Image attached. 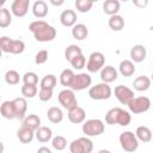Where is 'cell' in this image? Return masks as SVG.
<instances>
[{"instance_id": "1", "label": "cell", "mask_w": 153, "mask_h": 153, "mask_svg": "<svg viewBox=\"0 0 153 153\" xmlns=\"http://www.w3.org/2000/svg\"><path fill=\"white\" fill-rule=\"evenodd\" d=\"M29 30L33 33L37 42H51L56 37V29L44 20H35L30 23Z\"/></svg>"}, {"instance_id": "2", "label": "cell", "mask_w": 153, "mask_h": 153, "mask_svg": "<svg viewBox=\"0 0 153 153\" xmlns=\"http://www.w3.org/2000/svg\"><path fill=\"white\" fill-rule=\"evenodd\" d=\"M82 133L86 136H99L100 134L104 133L105 126L104 122L99 118H91L84 122L82 124Z\"/></svg>"}, {"instance_id": "3", "label": "cell", "mask_w": 153, "mask_h": 153, "mask_svg": "<svg viewBox=\"0 0 153 153\" xmlns=\"http://www.w3.org/2000/svg\"><path fill=\"white\" fill-rule=\"evenodd\" d=\"M111 93H112L111 87L109 86V84H105V82H100L94 86H91L88 90V96L93 100L109 99L111 97Z\"/></svg>"}, {"instance_id": "4", "label": "cell", "mask_w": 153, "mask_h": 153, "mask_svg": "<svg viewBox=\"0 0 153 153\" xmlns=\"http://www.w3.org/2000/svg\"><path fill=\"white\" fill-rule=\"evenodd\" d=\"M118 140H120L122 149L128 152V153L135 152L137 149V147H139V141H137V139H136V136H135V134L133 131L126 130V131L121 133Z\"/></svg>"}, {"instance_id": "5", "label": "cell", "mask_w": 153, "mask_h": 153, "mask_svg": "<svg viewBox=\"0 0 153 153\" xmlns=\"http://www.w3.org/2000/svg\"><path fill=\"white\" fill-rule=\"evenodd\" d=\"M92 151H93V142L86 136L75 139L69 143L71 153H91Z\"/></svg>"}, {"instance_id": "6", "label": "cell", "mask_w": 153, "mask_h": 153, "mask_svg": "<svg viewBox=\"0 0 153 153\" xmlns=\"http://www.w3.org/2000/svg\"><path fill=\"white\" fill-rule=\"evenodd\" d=\"M129 111L133 114H142L149 110L151 108V99L145 96L140 97H134L129 103H128Z\"/></svg>"}, {"instance_id": "7", "label": "cell", "mask_w": 153, "mask_h": 153, "mask_svg": "<svg viewBox=\"0 0 153 153\" xmlns=\"http://www.w3.org/2000/svg\"><path fill=\"white\" fill-rule=\"evenodd\" d=\"M105 57L100 51H93L88 56V60L86 62V68L90 73H96L100 71L104 67Z\"/></svg>"}, {"instance_id": "8", "label": "cell", "mask_w": 153, "mask_h": 153, "mask_svg": "<svg viewBox=\"0 0 153 153\" xmlns=\"http://www.w3.org/2000/svg\"><path fill=\"white\" fill-rule=\"evenodd\" d=\"M57 99H59V103L62 105V108L67 110L78 105V100L74 94V91H72L71 88H65L60 91V93L57 94Z\"/></svg>"}, {"instance_id": "9", "label": "cell", "mask_w": 153, "mask_h": 153, "mask_svg": "<svg viewBox=\"0 0 153 153\" xmlns=\"http://www.w3.org/2000/svg\"><path fill=\"white\" fill-rule=\"evenodd\" d=\"M92 84V78L90 74L87 73H79V74H75L74 78H73V81L69 86V88L72 91H81V90H85L87 87H90Z\"/></svg>"}, {"instance_id": "10", "label": "cell", "mask_w": 153, "mask_h": 153, "mask_svg": "<svg viewBox=\"0 0 153 153\" xmlns=\"http://www.w3.org/2000/svg\"><path fill=\"white\" fill-rule=\"evenodd\" d=\"M115 97L122 105H128V103L134 98V92L127 86L118 85L115 87Z\"/></svg>"}, {"instance_id": "11", "label": "cell", "mask_w": 153, "mask_h": 153, "mask_svg": "<svg viewBox=\"0 0 153 153\" xmlns=\"http://www.w3.org/2000/svg\"><path fill=\"white\" fill-rule=\"evenodd\" d=\"M30 6V0H14L11 5V13L18 18L26 16Z\"/></svg>"}, {"instance_id": "12", "label": "cell", "mask_w": 153, "mask_h": 153, "mask_svg": "<svg viewBox=\"0 0 153 153\" xmlns=\"http://www.w3.org/2000/svg\"><path fill=\"white\" fill-rule=\"evenodd\" d=\"M13 106H14V114L17 120H24L26 110H27V103L24 97H17L13 100Z\"/></svg>"}, {"instance_id": "13", "label": "cell", "mask_w": 153, "mask_h": 153, "mask_svg": "<svg viewBox=\"0 0 153 153\" xmlns=\"http://www.w3.org/2000/svg\"><path fill=\"white\" fill-rule=\"evenodd\" d=\"M85 118H86V112L81 106L76 105L68 110V120L72 123H74V124L82 123L85 121Z\"/></svg>"}, {"instance_id": "14", "label": "cell", "mask_w": 153, "mask_h": 153, "mask_svg": "<svg viewBox=\"0 0 153 153\" xmlns=\"http://www.w3.org/2000/svg\"><path fill=\"white\" fill-rule=\"evenodd\" d=\"M76 13L73 10H65L60 14V23L66 27H73L76 24Z\"/></svg>"}, {"instance_id": "15", "label": "cell", "mask_w": 153, "mask_h": 153, "mask_svg": "<svg viewBox=\"0 0 153 153\" xmlns=\"http://www.w3.org/2000/svg\"><path fill=\"white\" fill-rule=\"evenodd\" d=\"M147 56V50L142 44H135L130 49V61L131 62H142Z\"/></svg>"}, {"instance_id": "16", "label": "cell", "mask_w": 153, "mask_h": 153, "mask_svg": "<svg viewBox=\"0 0 153 153\" xmlns=\"http://www.w3.org/2000/svg\"><path fill=\"white\" fill-rule=\"evenodd\" d=\"M100 79L105 84H110L117 79V71L112 66H105L100 69Z\"/></svg>"}, {"instance_id": "17", "label": "cell", "mask_w": 153, "mask_h": 153, "mask_svg": "<svg viewBox=\"0 0 153 153\" xmlns=\"http://www.w3.org/2000/svg\"><path fill=\"white\" fill-rule=\"evenodd\" d=\"M35 136H36L37 141H39L42 143H45V142H49L53 139V131L49 127L41 126L37 130H35Z\"/></svg>"}, {"instance_id": "18", "label": "cell", "mask_w": 153, "mask_h": 153, "mask_svg": "<svg viewBox=\"0 0 153 153\" xmlns=\"http://www.w3.org/2000/svg\"><path fill=\"white\" fill-rule=\"evenodd\" d=\"M0 114H1V116H2L4 118H6V120H13V118H16L13 102H12V100H5V102L0 105Z\"/></svg>"}, {"instance_id": "19", "label": "cell", "mask_w": 153, "mask_h": 153, "mask_svg": "<svg viewBox=\"0 0 153 153\" xmlns=\"http://www.w3.org/2000/svg\"><path fill=\"white\" fill-rule=\"evenodd\" d=\"M32 13L36 18H44L48 14V5L43 0H37L32 5Z\"/></svg>"}, {"instance_id": "20", "label": "cell", "mask_w": 153, "mask_h": 153, "mask_svg": "<svg viewBox=\"0 0 153 153\" xmlns=\"http://www.w3.org/2000/svg\"><path fill=\"white\" fill-rule=\"evenodd\" d=\"M22 126L23 127H26V128H29V129H31V130L35 131V130H37L41 127V118L37 115H35V114L27 115V116L24 117Z\"/></svg>"}, {"instance_id": "21", "label": "cell", "mask_w": 153, "mask_h": 153, "mask_svg": "<svg viewBox=\"0 0 153 153\" xmlns=\"http://www.w3.org/2000/svg\"><path fill=\"white\" fill-rule=\"evenodd\" d=\"M33 136H35V131L23 126L17 131V137L22 143H30L33 140Z\"/></svg>"}, {"instance_id": "22", "label": "cell", "mask_w": 153, "mask_h": 153, "mask_svg": "<svg viewBox=\"0 0 153 153\" xmlns=\"http://www.w3.org/2000/svg\"><path fill=\"white\" fill-rule=\"evenodd\" d=\"M135 136L137 139V141H141L143 143H147L152 140V131L148 127L146 126H140L136 128V131H135Z\"/></svg>"}, {"instance_id": "23", "label": "cell", "mask_w": 153, "mask_h": 153, "mask_svg": "<svg viewBox=\"0 0 153 153\" xmlns=\"http://www.w3.org/2000/svg\"><path fill=\"white\" fill-rule=\"evenodd\" d=\"M120 1L117 0H105L103 2V11L108 16H115L120 11Z\"/></svg>"}, {"instance_id": "24", "label": "cell", "mask_w": 153, "mask_h": 153, "mask_svg": "<svg viewBox=\"0 0 153 153\" xmlns=\"http://www.w3.org/2000/svg\"><path fill=\"white\" fill-rule=\"evenodd\" d=\"M87 35H88V29L85 24H81V23L75 24L72 29V36L78 41H84L87 37Z\"/></svg>"}, {"instance_id": "25", "label": "cell", "mask_w": 153, "mask_h": 153, "mask_svg": "<svg viewBox=\"0 0 153 153\" xmlns=\"http://www.w3.org/2000/svg\"><path fill=\"white\" fill-rule=\"evenodd\" d=\"M47 117H48V120H49L51 123L57 124V123L62 122V120H63V112H62V110H61L60 108H57V106H51V108H49L48 111H47Z\"/></svg>"}, {"instance_id": "26", "label": "cell", "mask_w": 153, "mask_h": 153, "mask_svg": "<svg viewBox=\"0 0 153 153\" xmlns=\"http://www.w3.org/2000/svg\"><path fill=\"white\" fill-rule=\"evenodd\" d=\"M133 86L136 91L139 92H142V91H147L151 86V79L147 76V75H140L137 76L134 82H133Z\"/></svg>"}, {"instance_id": "27", "label": "cell", "mask_w": 153, "mask_h": 153, "mask_svg": "<svg viewBox=\"0 0 153 153\" xmlns=\"http://www.w3.org/2000/svg\"><path fill=\"white\" fill-rule=\"evenodd\" d=\"M118 69H120V73L123 76H131L135 73L134 62H131L130 60H123V61H121V63L118 66Z\"/></svg>"}, {"instance_id": "28", "label": "cell", "mask_w": 153, "mask_h": 153, "mask_svg": "<svg viewBox=\"0 0 153 153\" xmlns=\"http://www.w3.org/2000/svg\"><path fill=\"white\" fill-rule=\"evenodd\" d=\"M109 27L114 31H121L123 27H124V19L122 16L120 14H115V16H111L109 18Z\"/></svg>"}, {"instance_id": "29", "label": "cell", "mask_w": 153, "mask_h": 153, "mask_svg": "<svg viewBox=\"0 0 153 153\" xmlns=\"http://www.w3.org/2000/svg\"><path fill=\"white\" fill-rule=\"evenodd\" d=\"M56 82H57V79L54 74H47L42 78L39 87L43 90H54L56 86Z\"/></svg>"}, {"instance_id": "30", "label": "cell", "mask_w": 153, "mask_h": 153, "mask_svg": "<svg viewBox=\"0 0 153 153\" xmlns=\"http://www.w3.org/2000/svg\"><path fill=\"white\" fill-rule=\"evenodd\" d=\"M130 122H131V115L128 111L123 110L122 108H118L117 116H116V124H120L122 127H126Z\"/></svg>"}, {"instance_id": "31", "label": "cell", "mask_w": 153, "mask_h": 153, "mask_svg": "<svg viewBox=\"0 0 153 153\" xmlns=\"http://www.w3.org/2000/svg\"><path fill=\"white\" fill-rule=\"evenodd\" d=\"M74 72L72 71V69H69V68H66V69H63L62 72H61V74H60V84L62 85V86H65V87H69L71 86V84H72V81H73V78H74Z\"/></svg>"}, {"instance_id": "32", "label": "cell", "mask_w": 153, "mask_h": 153, "mask_svg": "<svg viewBox=\"0 0 153 153\" xmlns=\"http://www.w3.org/2000/svg\"><path fill=\"white\" fill-rule=\"evenodd\" d=\"M12 23V14L10 12V10L2 7L0 8V27L6 29L11 25Z\"/></svg>"}, {"instance_id": "33", "label": "cell", "mask_w": 153, "mask_h": 153, "mask_svg": "<svg viewBox=\"0 0 153 153\" xmlns=\"http://www.w3.org/2000/svg\"><path fill=\"white\" fill-rule=\"evenodd\" d=\"M81 54H82V51H81V48H80L79 45H76V44H71V45H68V47L66 48V50H65V59L69 62L73 57L78 56V55H81Z\"/></svg>"}, {"instance_id": "34", "label": "cell", "mask_w": 153, "mask_h": 153, "mask_svg": "<svg viewBox=\"0 0 153 153\" xmlns=\"http://www.w3.org/2000/svg\"><path fill=\"white\" fill-rule=\"evenodd\" d=\"M19 80H20V75L14 69H10L5 73V81L8 85H17L19 82Z\"/></svg>"}, {"instance_id": "35", "label": "cell", "mask_w": 153, "mask_h": 153, "mask_svg": "<svg viewBox=\"0 0 153 153\" xmlns=\"http://www.w3.org/2000/svg\"><path fill=\"white\" fill-rule=\"evenodd\" d=\"M74 5H75L76 11H79L80 13H86L92 8L93 2L90 0H76L74 2Z\"/></svg>"}, {"instance_id": "36", "label": "cell", "mask_w": 153, "mask_h": 153, "mask_svg": "<svg viewBox=\"0 0 153 153\" xmlns=\"http://www.w3.org/2000/svg\"><path fill=\"white\" fill-rule=\"evenodd\" d=\"M51 146L56 149V151H63L66 147H67V140L65 136H61V135H57V136H54L51 139Z\"/></svg>"}, {"instance_id": "37", "label": "cell", "mask_w": 153, "mask_h": 153, "mask_svg": "<svg viewBox=\"0 0 153 153\" xmlns=\"http://www.w3.org/2000/svg\"><path fill=\"white\" fill-rule=\"evenodd\" d=\"M25 50V43L22 39H12L11 43V49L10 53L11 54H22Z\"/></svg>"}, {"instance_id": "38", "label": "cell", "mask_w": 153, "mask_h": 153, "mask_svg": "<svg viewBox=\"0 0 153 153\" xmlns=\"http://www.w3.org/2000/svg\"><path fill=\"white\" fill-rule=\"evenodd\" d=\"M69 63L72 65V67H73L74 69L80 71V69H82V68L86 66V57H85L82 54H81V55H78V56L73 57V59L69 61Z\"/></svg>"}, {"instance_id": "39", "label": "cell", "mask_w": 153, "mask_h": 153, "mask_svg": "<svg viewBox=\"0 0 153 153\" xmlns=\"http://www.w3.org/2000/svg\"><path fill=\"white\" fill-rule=\"evenodd\" d=\"M23 82H24V85L37 86V84H38V75L35 72H26L23 75Z\"/></svg>"}, {"instance_id": "40", "label": "cell", "mask_w": 153, "mask_h": 153, "mask_svg": "<svg viewBox=\"0 0 153 153\" xmlns=\"http://www.w3.org/2000/svg\"><path fill=\"white\" fill-rule=\"evenodd\" d=\"M22 96L26 99V98H33L37 94V86H32V85H23L22 88Z\"/></svg>"}, {"instance_id": "41", "label": "cell", "mask_w": 153, "mask_h": 153, "mask_svg": "<svg viewBox=\"0 0 153 153\" xmlns=\"http://www.w3.org/2000/svg\"><path fill=\"white\" fill-rule=\"evenodd\" d=\"M12 39H13V38H11V37H8V36H2V37H0V50H1L2 53H10Z\"/></svg>"}, {"instance_id": "42", "label": "cell", "mask_w": 153, "mask_h": 153, "mask_svg": "<svg viewBox=\"0 0 153 153\" xmlns=\"http://www.w3.org/2000/svg\"><path fill=\"white\" fill-rule=\"evenodd\" d=\"M118 108L110 109L105 115V123L106 124H116V116H117Z\"/></svg>"}, {"instance_id": "43", "label": "cell", "mask_w": 153, "mask_h": 153, "mask_svg": "<svg viewBox=\"0 0 153 153\" xmlns=\"http://www.w3.org/2000/svg\"><path fill=\"white\" fill-rule=\"evenodd\" d=\"M47 60H48V50H45V49L39 50L35 56V63L36 65H43L47 62Z\"/></svg>"}, {"instance_id": "44", "label": "cell", "mask_w": 153, "mask_h": 153, "mask_svg": "<svg viewBox=\"0 0 153 153\" xmlns=\"http://www.w3.org/2000/svg\"><path fill=\"white\" fill-rule=\"evenodd\" d=\"M53 98V90H43L41 88L38 92V99L41 102H48Z\"/></svg>"}, {"instance_id": "45", "label": "cell", "mask_w": 153, "mask_h": 153, "mask_svg": "<svg viewBox=\"0 0 153 153\" xmlns=\"http://www.w3.org/2000/svg\"><path fill=\"white\" fill-rule=\"evenodd\" d=\"M37 153H53L48 147H45V146H42V147H39L38 149H37Z\"/></svg>"}, {"instance_id": "46", "label": "cell", "mask_w": 153, "mask_h": 153, "mask_svg": "<svg viewBox=\"0 0 153 153\" xmlns=\"http://www.w3.org/2000/svg\"><path fill=\"white\" fill-rule=\"evenodd\" d=\"M50 4H53V5H55V6H60V5H62L63 4V0H60V1H54V0H50Z\"/></svg>"}, {"instance_id": "47", "label": "cell", "mask_w": 153, "mask_h": 153, "mask_svg": "<svg viewBox=\"0 0 153 153\" xmlns=\"http://www.w3.org/2000/svg\"><path fill=\"white\" fill-rule=\"evenodd\" d=\"M147 4H148L147 1H143V2H139V1H134V5H136V6H141V7H142V6H146Z\"/></svg>"}, {"instance_id": "48", "label": "cell", "mask_w": 153, "mask_h": 153, "mask_svg": "<svg viewBox=\"0 0 153 153\" xmlns=\"http://www.w3.org/2000/svg\"><path fill=\"white\" fill-rule=\"evenodd\" d=\"M4 149H5V147H4V143L0 141V153H4Z\"/></svg>"}, {"instance_id": "49", "label": "cell", "mask_w": 153, "mask_h": 153, "mask_svg": "<svg viewBox=\"0 0 153 153\" xmlns=\"http://www.w3.org/2000/svg\"><path fill=\"white\" fill-rule=\"evenodd\" d=\"M98 153H111V152H110L109 149H99Z\"/></svg>"}, {"instance_id": "50", "label": "cell", "mask_w": 153, "mask_h": 153, "mask_svg": "<svg viewBox=\"0 0 153 153\" xmlns=\"http://www.w3.org/2000/svg\"><path fill=\"white\" fill-rule=\"evenodd\" d=\"M5 5V0H0V8H2Z\"/></svg>"}, {"instance_id": "51", "label": "cell", "mask_w": 153, "mask_h": 153, "mask_svg": "<svg viewBox=\"0 0 153 153\" xmlns=\"http://www.w3.org/2000/svg\"><path fill=\"white\" fill-rule=\"evenodd\" d=\"M1 55H2V51L0 50V59H1Z\"/></svg>"}, {"instance_id": "52", "label": "cell", "mask_w": 153, "mask_h": 153, "mask_svg": "<svg viewBox=\"0 0 153 153\" xmlns=\"http://www.w3.org/2000/svg\"><path fill=\"white\" fill-rule=\"evenodd\" d=\"M0 99H1V94H0Z\"/></svg>"}]
</instances>
